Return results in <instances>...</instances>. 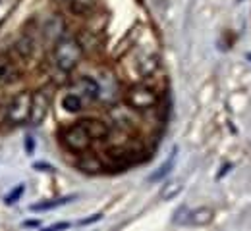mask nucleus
Here are the masks:
<instances>
[{"mask_svg": "<svg viewBox=\"0 0 251 231\" xmlns=\"http://www.w3.org/2000/svg\"><path fill=\"white\" fill-rule=\"evenodd\" d=\"M52 56H54V64H56L58 69L72 71L74 67L79 64V60L83 56V48H81V44L74 37H66V39L56 42Z\"/></svg>", "mask_w": 251, "mask_h": 231, "instance_id": "nucleus-1", "label": "nucleus"}, {"mask_svg": "<svg viewBox=\"0 0 251 231\" xmlns=\"http://www.w3.org/2000/svg\"><path fill=\"white\" fill-rule=\"evenodd\" d=\"M31 95L29 93H20L16 99L8 104L6 110V124L10 126H22L29 120L31 114Z\"/></svg>", "mask_w": 251, "mask_h": 231, "instance_id": "nucleus-2", "label": "nucleus"}, {"mask_svg": "<svg viewBox=\"0 0 251 231\" xmlns=\"http://www.w3.org/2000/svg\"><path fill=\"white\" fill-rule=\"evenodd\" d=\"M91 135L87 133V129L83 127V124H75L72 127H68L62 133V143L64 147L72 152H85L89 147H91Z\"/></svg>", "mask_w": 251, "mask_h": 231, "instance_id": "nucleus-3", "label": "nucleus"}, {"mask_svg": "<svg viewBox=\"0 0 251 231\" xmlns=\"http://www.w3.org/2000/svg\"><path fill=\"white\" fill-rule=\"evenodd\" d=\"M158 102L157 93L145 85H135L126 93V104L133 110H149L155 108Z\"/></svg>", "mask_w": 251, "mask_h": 231, "instance_id": "nucleus-4", "label": "nucleus"}, {"mask_svg": "<svg viewBox=\"0 0 251 231\" xmlns=\"http://www.w3.org/2000/svg\"><path fill=\"white\" fill-rule=\"evenodd\" d=\"M49 112V99L45 93H39L35 99H31V114H29V122L33 126L43 124V120L47 118Z\"/></svg>", "mask_w": 251, "mask_h": 231, "instance_id": "nucleus-5", "label": "nucleus"}, {"mask_svg": "<svg viewBox=\"0 0 251 231\" xmlns=\"http://www.w3.org/2000/svg\"><path fill=\"white\" fill-rule=\"evenodd\" d=\"M215 218V210L209 208V206H199L195 210H189L188 214V222L186 226H197V228H203V226H209Z\"/></svg>", "mask_w": 251, "mask_h": 231, "instance_id": "nucleus-6", "label": "nucleus"}, {"mask_svg": "<svg viewBox=\"0 0 251 231\" xmlns=\"http://www.w3.org/2000/svg\"><path fill=\"white\" fill-rule=\"evenodd\" d=\"M83 124V127L87 129V133L91 135V139H104V137H108V126L106 124H102V122H99V120H83L81 122Z\"/></svg>", "mask_w": 251, "mask_h": 231, "instance_id": "nucleus-7", "label": "nucleus"}, {"mask_svg": "<svg viewBox=\"0 0 251 231\" xmlns=\"http://www.w3.org/2000/svg\"><path fill=\"white\" fill-rule=\"evenodd\" d=\"M176 152H178V148H174L172 150V154H170V158L164 162V164H160L158 166V169L149 177V181H160L162 177H166L168 175V171L172 169V166H174V160H176Z\"/></svg>", "mask_w": 251, "mask_h": 231, "instance_id": "nucleus-8", "label": "nucleus"}, {"mask_svg": "<svg viewBox=\"0 0 251 231\" xmlns=\"http://www.w3.org/2000/svg\"><path fill=\"white\" fill-rule=\"evenodd\" d=\"M75 198V195H70V197H62V198H56V200H49V202H41V204H33L31 210L39 212V210H52V208H58V206H64L68 202H72Z\"/></svg>", "mask_w": 251, "mask_h": 231, "instance_id": "nucleus-9", "label": "nucleus"}, {"mask_svg": "<svg viewBox=\"0 0 251 231\" xmlns=\"http://www.w3.org/2000/svg\"><path fill=\"white\" fill-rule=\"evenodd\" d=\"M62 108L66 112H79L83 108V102H81V97L75 95V93H70L62 99Z\"/></svg>", "mask_w": 251, "mask_h": 231, "instance_id": "nucleus-10", "label": "nucleus"}, {"mask_svg": "<svg viewBox=\"0 0 251 231\" xmlns=\"http://www.w3.org/2000/svg\"><path fill=\"white\" fill-rule=\"evenodd\" d=\"M77 87H81V93H85L87 99H97L99 97V85H97V81L89 79V77H83L77 83Z\"/></svg>", "mask_w": 251, "mask_h": 231, "instance_id": "nucleus-11", "label": "nucleus"}, {"mask_svg": "<svg viewBox=\"0 0 251 231\" xmlns=\"http://www.w3.org/2000/svg\"><path fill=\"white\" fill-rule=\"evenodd\" d=\"M180 191H182V183H180V181H170V183H166V185L162 187L160 198H162V200H170V198L178 197Z\"/></svg>", "mask_w": 251, "mask_h": 231, "instance_id": "nucleus-12", "label": "nucleus"}, {"mask_svg": "<svg viewBox=\"0 0 251 231\" xmlns=\"http://www.w3.org/2000/svg\"><path fill=\"white\" fill-rule=\"evenodd\" d=\"M188 214H189L188 206H180V208L174 212L172 222H174V224H178V226H186V222H188Z\"/></svg>", "mask_w": 251, "mask_h": 231, "instance_id": "nucleus-13", "label": "nucleus"}, {"mask_svg": "<svg viewBox=\"0 0 251 231\" xmlns=\"http://www.w3.org/2000/svg\"><path fill=\"white\" fill-rule=\"evenodd\" d=\"M24 191H25V187H24V185H20V187H18L16 191H12V193H10L8 197H6V204H14V202H16V198L20 197V195H22Z\"/></svg>", "mask_w": 251, "mask_h": 231, "instance_id": "nucleus-14", "label": "nucleus"}, {"mask_svg": "<svg viewBox=\"0 0 251 231\" xmlns=\"http://www.w3.org/2000/svg\"><path fill=\"white\" fill-rule=\"evenodd\" d=\"M91 6V0H74V10L77 12H85Z\"/></svg>", "mask_w": 251, "mask_h": 231, "instance_id": "nucleus-15", "label": "nucleus"}, {"mask_svg": "<svg viewBox=\"0 0 251 231\" xmlns=\"http://www.w3.org/2000/svg\"><path fill=\"white\" fill-rule=\"evenodd\" d=\"M100 218H102L100 214H95V216L87 218V220H81V222H79V226H89V224H95V222H99Z\"/></svg>", "mask_w": 251, "mask_h": 231, "instance_id": "nucleus-16", "label": "nucleus"}, {"mask_svg": "<svg viewBox=\"0 0 251 231\" xmlns=\"http://www.w3.org/2000/svg\"><path fill=\"white\" fill-rule=\"evenodd\" d=\"M66 228H70V224H54L50 230H66Z\"/></svg>", "mask_w": 251, "mask_h": 231, "instance_id": "nucleus-17", "label": "nucleus"}, {"mask_svg": "<svg viewBox=\"0 0 251 231\" xmlns=\"http://www.w3.org/2000/svg\"><path fill=\"white\" fill-rule=\"evenodd\" d=\"M4 73H6V67H4V66H0V77H2Z\"/></svg>", "mask_w": 251, "mask_h": 231, "instance_id": "nucleus-18", "label": "nucleus"}]
</instances>
